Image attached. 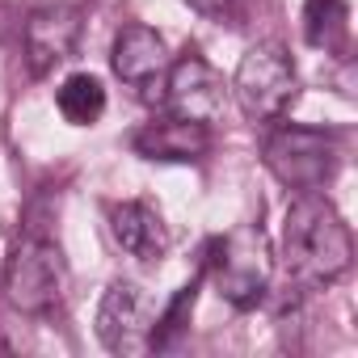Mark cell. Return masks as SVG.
<instances>
[{
	"label": "cell",
	"mask_w": 358,
	"mask_h": 358,
	"mask_svg": "<svg viewBox=\"0 0 358 358\" xmlns=\"http://www.w3.org/2000/svg\"><path fill=\"white\" fill-rule=\"evenodd\" d=\"M228 93L236 97V106L249 122H278L299 93V76H295L291 55L282 47H270V43L249 47L236 64Z\"/></svg>",
	"instance_id": "4"
},
{
	"label": "cell",
	"mask_w": 358,
	"mask_h": 358,
	"mask_svg": "<svg viewBox=\"0 0 358 358\" xmlns=\"http://www.w3.org/2000/svg\"><path fill=\"white\" fill-rule=\"evenodd\" d=\"M80 5L85 0H38L26 22V59L34 76L55 72L76 55L80 43Z\"/></svg>",
	"instance_id": "7"
},
{
	"label": "cell",
	"mask_w": 358,
	"mask_h": 358,
	"mask_svg": "<svg viewBox=\"0 0 358 358\" xmlns=\"http://www.w3.org/2000/svg\"><path fill=\"white\" fill-rule=\"evenodd\" d=\"M186 5H190L194 13L211 17V22H236L241 9H245V0H186Z\"/></svg>",
	"instance_id": "15"
},
{
	"label": "cell",
	"mask_w": 358,
	"mask_h": 358,
	"mask_svg": "<svg viewBox=\"0 0 358 358\" xmlns=\"http://www.w3.org/2000/svg\"><path fill=\"white\" fill-rule=\"evenodd\" d=\"M164 106L177 118H194V122H220L224 106H228V85L224 76L199 55H182L177 64H169V85H164Z\"/></svg>",
	"instance_id": "8"
},
{
	"label": "cell",
	"mask_w": 358,
	"mask_h": 358,
	"mask_svg": "<svg viewBox=\"0 0 358 358\" xmlns=\"http://www.w3.org/2000/svg\"><path fill=\"white\" fill-rule=\"evenodd\" d=\"M110 236L127 257L148 262V266L169 253V228H164L160 211L139 203V199H127V203L110 207Z\"/></svg>",
	"instance_id": "11"
},
{
	"label": "cell",
	"mask_w": 358,
	"mask_h": 358,
	"mask_svg": "<svg viewBox=\"0 0 358 358\" xmlns=\"http://www.w3.org/2000/svg\"><path fill=\"white\" fill-rule=\"evenodd\" d=\"M55 106L59 114L72 122V127H93L101 114H106V89L93 72H72L59 93H55Z\"/></svg>",
	"instance_id": "13"
},
{
	"label": "cell",
	"mask_w": 358,
	"mask_h": 358,
	"mask_svg": "<svg viewBox=\"0 0 358 358\" xmlns=\"http://www.w3.org/2000/svg\"><path fill=\"white\" fill-rule=\"evenodd\" d=\"M199 282H203V274H199L194 282H186L182 291H177V299H173L164 312H156L152 350H164V345H173V341H177V333H186V324H190V312H194V299H199Z\"/></svg>",
	"instance_id": "14"
},
{
	"label": "cell",
	"mask_w": 358,
	"mask_h": 358,
	"mask_svg": "<svg viewBox=\"0 0 358 358\" xmlns=\"http://www.w3.org/2000/svg\"><path fill=\"white\" fill-rule=\"evenodd\" d=\"M266 169L295 194H316L329 186V177L337 173V143L333 135L316 131V127H299V122H278L266 135L262 148Z\"/></svg>",
	"instance_id": "3"
},
{
	"label": "cell",
	"mask_w": 358,
	"mask_h": 358,
	"mask_svg": "<svg viewBox=\"0 0 358 358\" xmlns=\"http://www.w3.org/2000/svg\"><path fill=\"white\" fill-rule=\"evenodd\" d=\"M303 38L324 55H345L350 51V0H308Z\"/></svg>",
	"instance_id": "12"
},
{
	"label": "cell",
	"mask_w": 358,
	"mask_h": 358,
	"mask_svg": "<svg viewBox=\"0 0 358 358\" xmlns=\"http://www.w3.org/2000/svg\"><path fill=\"white\" fill-rule=\"evenodd\" d=\"M152 329H156V308L139 282H110L97 308V337L114 354H143L152 350Z\"/></svg>",
	"instance_id": "6"
},
{
	"label": "cell",
	"mask_w": 358,
	"mask_h": 358,
	"mask_svg": "<svg viewBox=\"0 0 358 358\" xmlns=\"http://www.w3.org/2000/svg\"><path fill=\"white\" fill-rule=\"evenodd\" d=\"M131 148L143 160H173V164H186V160H203L211 152V127L194 122V118H156L148 127L135 131Z\"/></svg>",
	"instance_id": "9"
},
{
	"label": "cell",
	"mask_w": 358,
	"mask_h": 358,
	"mask_svg": "<svg viewBox=\"0 0 358 358\" xmlns=\"http://www.w3.org/2000/svg\"><path fill=\"white\" fill-rule=\"evenodd\" d=\"M110 68L122 85L148 89L152 80H160L169 72V47L152 26H139V22L122 26L114 38V51H110Z\"/></svg>",
	"instance_id": "10"
},
{
	"label": "cell",
	"mask_w": 358,
	"mask_h": 358,
	"mask_svg": "<svg viewBox=\"0 0 358 358\" xmlns=\"http://www.w3.org/2000/svg\"><path fill=\"white\" fill-rule=\"evenodd\" d=\"M64 287H68V270H64L59 245H51L43 236H26L5 266L9 308L22 316H47L64 299Z\"/></svg>",
	"instance_id": "5"
},
{
	"label": "cell",
	"mask_w": 358,
	"mask_h": 358,
	"mask_svg": "<svg viewBox=\"0 0 358 358\" xmlns=\"http://www.w3.org/2000/svg\"><path fill=\"white\" fill-rule=\"evenodd\" d=\"M354 262V236L350 224L337 215L329 199L299 194L287 207L282 220V270L299 291H324L333 287Z\"/></svg>",
	"instance_id": "1"
},
{
	"label": "cell",
	"mask_w": 358,
	"mask_h": 358,
	"mask_svg": "<svg viewBox=\"0 0 358 358\" xmlns=\"http://www.w3.org/2000/svg\"><path fill=\"white\" fill-rule=\"evenodd\" d=\"M207 253L211 257H207L203 274H211L220 299H228L241 312H249L266 299L270 278H274V249H270L262 224H236L228 236L211 241Z\"/></svg>",
	"instance_id": "2"
}]
</instances>
